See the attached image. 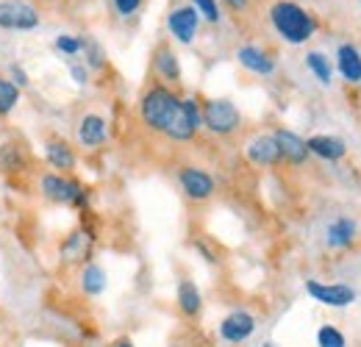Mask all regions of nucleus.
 <instances>
[{
	"mask_svg": "<svg viewBox=\"0 0 361 347\" xmlns=\"http://www.w3.org/2000/svg\"><path fill=\"white\" fill-rule=\"evenodd\" d=\"M142 120L145 126L176 142L192 139L197 128L203 126V111L197 109L195 100H180L178 95H173L167 87H153L142 95L139 103Z\"/></svg>",
	"mask_w": 361,
	"mask_h": 347,
	"instance_id": "1",
	"label": "nucleus"
},
{
	"mask_svg": "<svg viewBox=\"0 0 361 347\" xmlns=\"http://www.w3.org/2000/svg\"><path fill=\"white\" fill-rule=\"evenodd\" d=\"M272 25L278 28V34L286 42L292 44L306 42L312 37V31H314L312 17L300 6H295V3H275L272 6Z\"/></svg>",
	"mask_w": 361,
	"mask_h": 347,
	"instance_id": "2",
	"label": "nucleus"
},
{
	"mask_svg": "<svg viewBox=\"0 0 361 347\" xmlns=\"http://www.w3.org/2000/svg\"><path fill=\"white\" fill-rule=\"evenodd\" d=\"M242 117H239V109L231 103V100H209L203 106V126L212 130V133H220V136H228L239 128Z\"/></svg>",
	"mask_w": 361,
	"mask_h": 347,
	"instance_id": "3",
	"label": "nucleus"
},
{
	"mask_svg": "<svg viewBox=\"0 0 361 347\" xmlns=\"http://www.w3.org/2000/svg\"><path fill=\"white\" fill-rule=\"evenodd\" d=\"M39 192L45 195L47 200H53V203H84V189L78 186V181H73V178H64V175L59 173H45L39 178Z\"/></svg>",
	"mask_w": 361,
	"mask_h": 347,
	"instance_id": "4",
	"label": "nucleus"
},
{
	"mask_svg": "<svg viewBox=\"0 0 361 347\" xmlns=\"http://www.w3.org/2000/svg\"><path fill=\"white\" fill-rule=\"evenodd\" d=\"M256 328H259L256 317L250 311H245V308H236L228 317H223V322H220V339L228 342V345H245L256 334Z\"/></svg>",
	"mask_w": 361,
	"mask_h": 347,
	"instance_id": "5",
	"label": "nucleus"
},
{
	"mask_svg": "<svg viewBox=\"0 0 361 347\" xmlns=\"http://www.w3.org/2000/svg\"><path fill=\"white\" fill-rule=\"evenodd\" d=\"M39 25L37 8L20 0H0V28L3 31H31Z\"/></svg>",
	"mask_w": 361,
	"mask_h": 347,
	"instance_id": "6",
	"label": "nucleus"
},
{
	"mask_svg": "<svg viewBox=\"0 0 361 347\" xmlns=\"http://www.w3.org/2000/svg\"><path fill=\"white\" fill-rule=\"evenodd\" d=\"M306 292L317 303L328 308H348L356 303V289L348 284H322V281H306Z\"/></svg>",
	"mask_w": 361,
	"mask_h": 347,
	"instance_id": "7",
	"label": "nucleus"
},
{
	"mask_svg": "<svg viewBox=\"0 0 361 347\" xmlns=\"http://www.w3.org/2000/svg\"><path fill=\"white\" fill-rule=\"evenodd\" d=\"M180 189L186 192V197L192 200H209L214 195V178L197 167H183L178 175Z\"/></svg>",
	"mask_w": 361,
	"mask_h": 347,
	"instance_id": "8",
	"label": "nucleus"
},
{
	"mask_svg": "<svg viewBox=\"0 0 361 347\" xmlns=\"http://www.w3.org/2000/svg\"><path fill=\"white\" fill-rule=\"evenodd\" d=\"M176 303H178V311L186 319L200 317V311H203V295H200V289L195 286V281L180 278L178 289H176Z\"/></svg>",
	"mask_w": 361,
	"mask_h": 347,
	"instance_id": "9",
	"label": "nucleus"
},
{
	"mask_svg": "<svg viewBox=\"0 0 361 347\" xmlns=\"http://www.w3.org/2000/svg\"><path fill=\"white\" fill-rule=\"evenodd\" d=\"M275 142H278V150H281V159L292 162V164H303L306 156H309V147L300 136H295L292 130H275L272 133Z\"/></svg>",
	"mask_w": 361,
	"mask_h": 347,
	"instance_id": "10",
	"label": "nucleus"
},
{
	"mask_svg": "<svg viewBox=\"0 0 361 347\" xmlns=\"http://www.w3.org/2000/svg\"><path fill=\"white\" fill-rule=\"evenodd\" d=\"M170 31H173V37L178 39V42L189 44L195 39V31H197V11L195 8H176L173 14H170Z\"/></svg>",
	"mask_w": 361,
	"mask_h": 347,
	"instance_id": "11",
	"label": "nucleus"
},
{
	"mask_svg": "<svg viewBox=\"0 0 361 347\" xmlns=\"http://www.w3.org/2000/svg\"><path fill=\"white\" fill-rule=\"evenodd\" d=\"M247 159L253 164H262V167H270L275 162H281V150H278L275 136H256L247 145Z\"/></svg>",
	"mask_w": 361,
	"mask_h": 347,
	"instance_id": "12",
	"label": "nucleus"
},
{
	"mask_svg": "<svg viewBox=\"0 0 361 347\" xmlns=\"http://www.w3.org/2000/svg\"><path fill=\"white\" fill-rule=\"evenodd\" d=\"M236 59H239V64H242L245 70H250V73H256V75H270L272 70H275V61H272L264 50H259V47H253V44L239 47Z\"/></svg>",
	"mask_w": 361,
	"mask_h": 347,
	"instance_id": "13",
	"label": "nucleus"
},
{
	"mask_svg": "<svg viewBox=\"0 0 361 347\" xmlns=\"http://www.w3.org/2000/svg\"><path fill=\"white\" fill-rule=\"evenodd\" d=\"M45 156L53 170H73V167H75V153H73V147H70L67 142H61V139H50V142H47Z\"/></svg>",
	"mask_w": 361,
	"mask_h": 347,
	"instance_id": "14",
	"label": "nucleus"
},
{
	"mask_svg": "<svg viewBox=\"0 0 361 347\" xmlns=\"http://www.w3.org/2000/svg\"><path fill=\"white\" fill-rule=\"evenodd\" d=\"M78 139H81V145H87V147L103 145V142H106V120L97 117V114H87V117L81 120V126H78Z\"/></svg>",
	"mask_w": 361,
	"mask_h": 347,
	"instance_id": "15",
	"label": "nucleus"
},
{
	"mask_svg": "<svg viewBox=\"0 0 361 347\" xmlns=\"http://www.w3.org/2000/svg\"><path fill=\"white\" fill-rule=\"evenodd\" d=\"M306 147H309V153H317V156H322V159H328V162H336V159H342L345 156V142L342 139H334V136H312L309 142H306Z\"/></svg>",
	"mask_w": 361,
	"mask_h": 347,
	"instance_id": "16",
	"label": "nucleus"
},
{
	"mask_svg": "<svg viewBox=\"0 0 361 347\" xmlns=\"http://www.w3.org/2000/svg\"><path fill=\"white\" fill-rule=\"evenodd\" d=\"M153 64H156V70H159V75H161L164 81H173V84H176V81L180 78L178 56H176L170 47H159V50H156Z\"/></svg>",
	"mask_w": 361,
	"mask_h": 347,
	"instance_id": "17",
	"label": "nucleus"
},
{
	"mask_svg": "<svg viewBox=\"0 0 361 347\" xmlns=\"http://www.w3.org/2000/svg\"><path fill=\"white\" fill-rule=\"evenodd\" d=\"M353 236H356V222L353 219H336V222H331V228H328V245L331 248H348V245H353Z\"/></svg>",
	"mask_w": 361,
	"mask_h": 347,
	"instance_id": "18",
	"label": "nucleus"
},
{
	"mask_svg": "<svg viewBox=\"0 0 361 347\" xmlns=\"http://www.w3.org/2000/svg\"><path fill=\"white\" fill-rule=\"evenodd\" d=\"M339 70L348 81H361V56L353 44L339 47Z\"/></svg>",
	"mask_w": 361,
	"mask_h": 347,
	"instance_id": "19",
	"label": "nucleus"
},
{
	"mask_svg": "<svg viewBox=\"0 0 361 347\" xmlns=\"http://www.w3.org/2000/svg\"><path fill=\"white\" fill-rule=\"evenodd\" d=\"M81 289L90 298H97V295L106 292V272H103V267H97V264H87L84 267V272H81Z\"/></svg>",
	"mask_w": 361,
	"mask_h": 347,
	"instance_id": "20",
	"label": "nucleus"
},
{
	"mask_svg": "<svg viewBox=\"0 0 361 347\" xmlns=\"http://www.w3.org/2000/svg\"><path fill=\"white\" fill-rule=\"evenodd\" d=\"M23 164H25V159H23V153L17 150V145L6 142V145L0 147V170L14 175V173H23Z\"/></svg>",
	"mask_w": 361,
	"mask_h": 347,
	"instance_id": "21",
	"label": "nucleus"
},
{
	"mask_svg": "<svg viewBox=\"0 0 361 347\" xmlns=\"http://www.w3.org/2000/svg\"><path fill=\"white\" fill-rule=\"evenodd\" d=\"M20 103V87L0 75V117H8Z\"/></svg>",
	"mask_w": 361,
	"mask_h": 347,
	"instance_id": "22",
	"label": "nucleus"
},
{
	"mask_svg": "<svg viewBox=\"0 0 361 347\" xmlns=\"http://www.w3.org/2000/svg\"><path fill=\"white\" fill-rule=\"evenodd\" d=\"M87 250H90V236H84V233H73V236L64 242V248H61V259L81 261L84 256H87Z\"/></svg>",
	"mask_w": 361,
	"mask_h": 347,
	"instance_id": "23",
	"label": "nucleus"
},
{
	"mask_svg": "<svg viewBox=\"0 0 361 347\" xmlns=\"http://www.w3.org/2000/svg\"><path fill=\"white\" fill-rule=\"evenodd\" d=\"M317 347H348V339L334 325H319L317 331Z\"/></svg>",
	"mask_w": 361,
	"mask_h": 347,
	"instance_id": "24",
	"label": "nucleus"
},
{
	"mask_svg": "<svg viewBox=\"0 0 361 347\" xmlns=\"http://www.w3.org/2000/svg\"><path fill=\"white\" fill-rule=\"evenodd\" d=\"M306 64L312 67V73L317 75L319 84H325V87L331 84V64H328V59L322 53H309L306 56Z\"/></svg>",
	"mask_w": 361,
	"mask_h": 347,
	"instance_id": "25",
	"label": "nucleus"
},
{
	"mask_svg": "<svg viewBox=\"0 0 361 347\" xmlns=\"http://www.w3.org/2000/svg\"><path fill=\"white\" fill-rule=\"evenodd\" d=\"M56 50L64 53V56H78V53L84 50V39L70 37V34H61V37L56 39Z\"/></svg>",
	"mask_w": 361,
	"mask_h": 347,
	"instance_id": "26",
	"label": "nucleus"
},
{
	"mask_svg": "<svg viewBox=\"0 0 361 347\" xmlns=\"http://www.w3.org/2000/svg\"><path fill=\"white\" fill-rule=\"evenodd\" d=\"M195 6L200 8V14H203L209 23H217V20H220V8H217L214 0H195Z\"/></svg>",
	"mask_w": 361,
	"mask_h": 347,
	"instance_id": "27",
	"label": "nucleus"
},
{
	"mask_svg": "<svg viewBox=\"0 0 361 347\" xmlns=\"http://www.w3.org/2000/svg\"><path fill=\"white\" fill-rule=\"evenodd\" d=\"M8 81L11 84H17V87H28L31 81H28V75H25V70L23 67H17V64H11L8 67Z\"/></svg>",
	"mask_w": 361,
	"mask_h": 347,
	"instance_id": "28",
	"label": "nucleus"
},
{
	"mask_svg": "<svg viewBox=\"0 0 361 347\" xmlns=\"http://www.w3.org/2000/svg\"><path fill=\"white\" fill-rule=\"evenodd\" d=\"M84 47H87V53H90L92 67H103V53H100V47L92 42V39H84Z\"/></svg>",
	"mask_w": 361,
	"mask_h": 347,
	"instance_id": "29",
	"label": "nucleus"
},
{
	"mask_svg": "<svg viewBox=\"0 0 361 347\" xmlns=\"http://www.w3.org/2000/svg\"><path fill=\"white\" fill-rule=\"evenodd\" d=\"M139 3L142 0H114V6H117L120 14H134L136 8H139Z\"/></svg>",
	"mask_w": 361,
	"mask_h": 347,
	"instance_id": "30",
	"label": "nucleus"
},
{
	"mask_svg": "<svg viewBox=\"0 0 361 347\" xmlns=\"http://www.w3.org/2000/svg\"><path fill=\"white\" fill-rule=\"evenodd\" d=\"M70 73H73L75 84H87V70H84L81 64H73V67H70Z\"/></svg>",
	"mask_w": 361,
	"mask_h": 347,
	"instance_id": "31",
	"label": "nucleus"
},
{
	"mask_svg": "<svg viewBox=\"0 0 361 347\" xmlns=\"http://www.w3.org/2000/svg\"><path fill=\"white\" fill-rule=\"evenodd\" d=\"M111 347H134V342H131L128 336H120V339H114V342H111Z\"/></svg>",
	"mask_w": 361,
	"mask_h": 347,
	"instance_id": "32",
	"label": "nucleus"
},
{
	"mask_svg": "<svg viewBox=\"0 0 361 347\" xmlns=\"http://www.w3.org/2000/svg\"><path fill=\"white\" fill-rule=\"evenodd\" d=\"M228 3H231L233 8H245V6H247V0H228Z\"/></svg>",
	"mask_w": 361,
	"mask_h": 347,
	"instance_id": "33",
	"label": "nucleus"
},
{
	"mask_svg": "<svg viewBox=\"0 0 361 347\" xmlns=\"http://www.w3.org/2000/svg\"><path fill=\"white\" fill-rule=\"evenodd\" d=\"M262 347H278V345H275V342H264Z\"/></svg>",
	"mask_w": 361,
	"mask_h": 347,
	"instance_id": "34",
	"label": "nucleus"
}]
</instances>
